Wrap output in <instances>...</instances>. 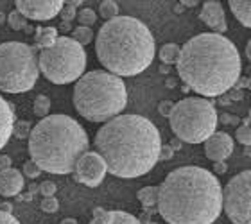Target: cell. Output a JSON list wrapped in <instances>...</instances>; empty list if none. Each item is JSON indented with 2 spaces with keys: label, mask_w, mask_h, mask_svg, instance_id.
Listing matches in <instances>:
<instances>
[{
  "label": "cell",
  "mask_w": 251,
  "mask_h": 224,
  "mask_svg": "<svg viewBox=\"0 0 251 224\" xmlns=\"http://www.w3.org/2000/svg\"><path fill=\"white\" fill-rule=\"evenodd\" d=\"M95 149L104 158L108 172L117 177H140L160 162L162 136L142 115H119L95 135Z\"/></svg>",
  "instance_id": "1"
},
{
  "label": "cell",
  "mask_w": 251,
  "mask_h": 224,
  "mask_svg": "<svg viewBox=\"0 0 251 224\" xmlns=\"http://www.w3.org/2000/svg\"><path fill=\"white\" fill-rule=\"evenodd\" d=\"M223 212V187L196 165L171 171L160 185L158 214L169 224H214Z\"/></svg>",
  "instance_id": "2"
},
{
  "label": "cell",
  "mask_w": 251,
  "mask_h": 224,
  "mask_svg": "<svg viewBox=\"0 0 251 224\" xmlns=\"http://www.w3.org/2000/svg\"><path fill=\"white\" fill-rule=\"evenodd\" d=\"M178 75L188 88L203 97H219L241 77V54L231 40L215 32L190 38L178 59Z\"/></svg>",
  "instance_id": "3"
},
{
  "label": "cell",
  "mask_w": 251,
  "mask_h": 224,
  "mask_svg": "<svg viewBox=\"0 0 251 224\" xmlns=\"http://www.w3.org/2000/svg\"><path fill=\"white\" fill-rule=\"evenodd\" d=\"M95 52L102 67L119 77H133L154 59V38L149 27L133 16L104 22L97 32Z\"/></svg>",
  "instance_id": "4"
},
{
  "label": "cell",
  "mask_w": 251,
  "mask_h": 224,
  "mask_svg": "<svg viewBox=\"0 0 251 224\" xmlns=\"http://www.w3.org/2000/svg\"><path fill=\"white\" fill-rule=\"evenodd\" d=\"M88 152V135L77 120L68 115H49L29 136L31 160L50 174H70L79 158Z\"/></svg>",
  "instance_id": "5"
},
{
  "label": "cell",
  "mask_w": 251,
  "mask_h": 224,
  "mask_svg": "<svg viewBox=\"0 0 251 224\" xmlns=\"http://www.w3.org/2000/svg\"><path fill=\"white\" fill-rule=\"evenodd\" d=\"M72 99L83 119L106 124L124 111L127 90L122 77L115 74L108 70H92L75 83Z\"/></svg>",
  "instance_id": "6"
},
{
  "label": "cell",
  "mask_w": 251,
  "mask_h": 224,
  "mask_svg": "<svg viewBox=\"0 0 251 224\" xmlns=\"http://www.w3.org/2000/svg\"><path fill=\"white\" fill-rule=\"evenodd\" d=\"M217 120L215 106L204 97H185L169 117L173 133L187 144H204L215 133Z\"/></svg>",
  "instance_id": "7"
},
{
  "label": "cell",
  "mask_w": 251,
  "mask_h": 224,
  "mask_svg": "<svg viewBox=\"0 0 251 224\" xmlns=\"http://www.w3.org/2000/svg\"><path fill=\"white\" fill-rule=\"evenodd\" d=\"M40 61L34 49L24 42L0 45V90L5 94H25L36 84Z\"/></svg>",
  "instance_id": "8"
},
{
  "label": "cell",
  "mask_w": 251,
  "mask_h": 224,
  "mask_svg": "<svg viewBox=\"0 0 251 224\" xmlns=\"http://www.w3.org/2000/svg\"><path fill=\"white\" fill-rule=\"evenodd\" d=\"M40 72L54 84H68L84 75L86 52L72 38L59 36L50 49H45L38 56Z\"/></svg>",
  "instance_id": "9"
},
{
  "label": "cell",
  "mask_w": 251,
  "mask_h": 224,
  "mask_svg": "<svg viewBox=\"0 0 251 224\" xmlns=\"http://www.w3.org/2000/svg\"><path fill=\"white\" fill-rule=\"evenodd\" d=\"M223 210L233 224H251V171L239 172L226 183Z\"/></svg>",
  "instance_id": "10"
},
{
  "label": "cell",
  "mask_w": 251,
  "mask_h": 224,
  "mask_svg": "<svg viewBox=\"0 0 251 224\" xmlns=\"http://www.w3.org/2000/svg\"><path fill=\"white\" fill-rule=\"evenodd\" d=\"M108 172L104 158L100 156L97 151H88L86 154L79 158L75 171H74V179L79 183H83L86 187H99L100 183L104 181V176Z\"/></svg>",
  "instance_id": "11"
},
{
  "label": "cell",
  "mask_w": 251,
  "mask_h": 224,
  "mask_svg": "<svg viewBox=\"0 0 251 224\" xmlns=\"http://www.w3.org/2000/svg\"><path fill=\"white\" fill-rule=\"evenodd\" d=\"M16 11H20L27 20L45 22L61 15L65 2L61 0H16Z\"/></svg>",
  "instance_id": "12"
},
{
  "label": "cell",
  "mask_w": 251,
  "mask_h": 224,
  "mask_svg": "<svg viewBox=\"0 0 251 224\" xmlns=\"http://www.w3.org/2000/svg\"><path fill=\"white\" fill-rule=\"evenodd\" d=\"M203 149L210 162H226L233 152V138L228 133L215 131L214 135L203 144Z\"/></svg>",
  "instance_id": "13"
},
{
  "label": "cell",
  "mask_w": 251,
  "mask_h": 224,
  "mask_svg": "<svg viewBox=\"0 0 251 224\" xmlns=\"http://www.w3.org/2000/svg\"><path fill=\"white\" fill-rule=\"evenodd\" d=\"M199 18L204 25H208L215 34H223L228 29V24H226V15L225 9L219 2L215 0H210V2H204L203 7H201V13H199Z\"/></svg>",
  "instance_id": "14"
},
{
  "label": "cell",
  "mask_w": 251,
  "mask_h": 224,
  "mask_svg": "<svg viewBox=\"0 0 251 224\" xmlns=\"http://www.w3.org/2000/svg\"><path fill=\"white\" fill-rule=\"evenodd\" d=\"M88 224H142V221L127 212H122V210L95 208L94 219Z\"/></svg>",
  "instance_id": "15"
},
{
  "label": "cell",
  "mask_w": 251,
  "mask_h": 224,
  "mask_svg": "<svg viewBox=\"0 0 251 224\" xmlns=\"http://www.w3.org/2000/svg\"><path fill=\"white\" fill-rule=\"evenodd\" d=\"M24 188V174L18 169H7L0 171V196L4 198H13L18 196Z\"/></svg>",
  "instance_id": "16"
},
{
  "label": "cell",
  "mask_w": 251,
  "mask_h": 224,
  "mask_svg": "<svg viewBox=\"0 0 251 224\" xmlns=\"http://www.w3.org/2000/svg\"><path fill=\"white\" fill-rule=\"evenodd\" d=\"M13 131H15V111L11 102H7L0 95V149L9 142Z\"/></svg>",
  "instance_id": "17"
},
{
  "label": "cell",
  "mask_w": 251,
  "mask_h": 224,
  "mask_svg": "<svg viewBox=\"0 0 251 224\" xmlns=\"http://www.w3.org/2000/svg\"><path fill=\"white\" fill-rule=\"evenodd\" d=\"M230 9L244 27L251 29V0H230Z\"/></svg>",
  "instance_id": "18"
},
{
  "label": "cell",
  "mask_w": 251,
  "mask_h": 224,
  "mask_svg": "<svg viewBox=\"0 0 251 224\" xmlns=\"http://www.w3.org/2000/svg\"><path fill=\"white\" fill-rule=\"evenodd\" d=\"M58 29L56 27H38L36 29V47L40 52L45 49H50L58 42Z\"/></svg>",
  "instance_id": "19"
},
{
  "label": "cell",
  "mask_w": 251,
  "mask_h": 224,
  "mask_svg": "<svg viewBox=\"0 0 251 224\" xmlns=\"http://www.w3.org/2000/svg\"><path fill=\"white\" fill-rule=\"evenodd\" d=\"M158 199H160V187L149 185V187H142L138 190V201L142 203L144 208L158 206Z\"/></svg>",
  "instance_id": "20"
},
{
  "label": "cell",
  "mask_w": 251,
  "mask_h": 224,
  "mask_svg": "<svg viewBox=\"0 0 251 224\" xmlns=\"http://www.w3.org/2000/svg\"><path fill=\"white\" fill-rule=\"evenodd\" d=\"M179 54H181V47L176 45V43H165L162 49H160V61L163 65H178Z\"/></svg>",
  "instance_id": "21"
},
{
  "label": "cell",
  "mask_w": 251,
  "mask_h": 224,
  "mask_svg": "<svg viewBox=\"0 0 251 224\" xmlns=\"http://www.w3.org/2000/svg\"><path fill=\"white\" fill-rule=\"evenodd\" d=\"M70 38H72L74 42H77L79 45L83 47V45H88V43L94 40V31H92L90 27L79 25L72 31V36H70Z\"/></svg>",
  "instance_id": "22"
},
{
  "label": "cell",
  "mask_w": 251,
  "mask_h": 224,
  "mask_svg": "<svg viewBox=\"0 0 251 224\" xmlns=\"http://www.w3.org/2000/svg\"><path fill=\"white\" fill-rule=\"evenodd\" d=\"M99 13L102 18H106V22L113 20V18L119 16V4L113 2V0H104L99 5Z\"/></svg>",
  "instance_id": "23"
},
{
  "label": "cell",
  "mask_w": 251,
  "mask_h": 224,
  "mask_svg": "<svg viewBox=\"0 0 251 224\" xmlns=\"http://www.w3.org/2000/svg\"><path fill=\"white\" fill-rule=\"evenodd\" d=\"M49 111H50V99L47 95H38L34 99V115L40 119H45L49 117Z\"/></svg>",
  "instance_id": "24"
},
{
  "label": "cell",
  "mask_w": 251,
  "mask_h": 224,
  "mask_svg": "<svg viewBox=\"0 0 251 224\" xmlns=\"http://www.w3.org/2000/svg\"><path fill=\"white\" fill-rule=\"evenodd\" d=\"M7 22H9L11 29H15V31H24V29H27V18L22 15L20 11L15 9L13 13H9Z\"/></svg>",
  "instance_id": "25"
},
{
  "label": "cell",
  "mask_w": 251,
  "mask_h": 224,
  "mask_svg": "<svg viewBox=\"0 0 251 224\" xmlns=\"http://www.w3.org/2000/svg\"><path fill=\"white\" fill-rule=\"evenodd\" d=\"M77 20L83 27H90L97 22V15H95L94 9H90V7H83V9L77 13Z\"/></svg>",
  "instance_id": "26"
},
{
  "label": "cell",
  "mask_w": 251,
  "mask_h": 224,
  "mask_svg": "<svg viewBox=\"0 0 251 224\" xmlns=\"http://www.w3.org/2000/svg\"><path fill=\"white\" fill-rule=\"evenodd\" d=\"M79 4H81V2H65V7H63V11H61L63 24H70L74 18H77L75 9H77Z\"/></svg>",
  "instance_id": "27"
},
{
  "label": "cell",
  "mask_w": 251,
  "mask_h": 224,
  "mask_svg": "<svg viewBox=\"0 0 251 224\" xmlns=\"http://www.w3.org/2000/svg\"><path fill=\"white\" fill-rule=\"evenodd\" d=\"M237 142L242 144V146H251V125L250 124H244L241 127H237Z\"/></svg>",
  "instance_id": "28"
},
{
  "label": "cell",
  "mask_w": 251,
  "mask_h": 224,
  "mask_svg": "<svg viewBox=\"0 0 251 224\" xmlns=\"http://www.w3.org/2000/svg\"><path fill=\"white\" fill-rule=\"evenodd\" d=\"M31 124L29 122H25V120H18V122H15V131H13V135L18 136V138H29L31 136Z\"/></svg>",
  "instance_id": "29"
},
{
  "label": "cell",
  "mask_w": 251,
  "mask_h": 224,
  "mask_svg": "<svg viewBox=\"0 0 251 224\" xmlns=\"http://www.w3.org/2000/svg\"><path fill=\"white\" fill-rule=\"evenodd\" d=\"M40 208H42L45 214H56L59 208V201L56 198H43Z\"/></svg>",
  "instance_id": "30"
},
{
  "label": "cell",
  "mask_w": 251,
  "mask_h": 224,
  "mask_svg": "<svg viewBox=\"0 0 251 224\" xmlns=\"http://www.w3.org/2000/svg\"><path fill=\"white\" fill-rule=\"evenodd\" d=\"M40 174H42V169L38 167V165L32 162V160H29V162L24 163V176L31 177V179H36Z\"/></svg>",
  "instance_id": "31"
},
{
  "label": "cell",
  "mask_w": 251,
  "mask_h": 224,
  "mask_svg": "<svg viewBox=\"0 0 251 224\" xmlns=\"http://www.w3.org/2000/svg\"><path fill=\"white\" fill-rule=\"evenodd\" d=\"M38 192L42 194L43 198H54V194L58 192V187H56V183L52 181H43L40 185V190Z\"/></svg>",
  "instance_id": "32"
},
{
  "label": "cell",
  "mask_w": 251,
  "mask_h": 224,
  "mask_svg": "<svg viewBox=\"0 0 251 224\" xmlns=\"http://www.w3.org/2000/svg\"><path fill=\"white\" fill-rule=\"evenodd\" d=\"M173 110H174V102H171V100H162L160 106H158V111H160V115H163V117H171Z\"/></svg>",
  "instance_id": "33"
},
{
  "label": "cell",
  "mask_w": 251,
  "mask_h": 224,
  "mask_svg": "<svg viewBox=\"0 0 251 224\" xmlns=\"http://www.w3.org/2000/svg\"><path fill=\"white\" fill-rule=\"evenodd\" d=\"M0 224H20L13 214H5V212H0Z\"/></svg>",
  "instance_id": "34"
},
{
  "label": "cell",
  "mask_w": 251,
  "mask_h": 224,
  "mask_svg": "<svg viewBox=\"0 0 251 224\" xmlns=\"http://www.w3.org/2000/svg\"><path fill=\"white\" fill-rule=\"evenodd\" d=\"M11 158L7 156V154H0V171H7V169H11Z\"/></svg>",
  "instance_id": "35"
},
{
  "label": "cell",
  "mask_w": 251,
  "mask_h": 224,
  "mask_svg": "<svg viewBox=\"0 0 251 224\" xmlns=\"http://www.w3.org/2000/svg\"><path fill=\"white\" fill-rule=\"evenodd\" d=\"M226 171H228V165H226V162H217V163H214V174L221 176V174H225Z\"/></svg>",
  "instance_id": "36"
},
{
  "label": "cell",
  "mask_w": 251,
  "mask_h": 224,
  "mask_svg": "<svg viewBox=\"0 0 251 224\" xmlns=\"http://www.w3.org/2000/svg\"><path fill=\"white\" fill-rule=\"evenodd\" d=\"M171 156H173V147H171V146H163L162 147V152H160V160H169Z\"/></svg>",
  "instance_id": "37"
},
{
  "label": "cell",
  "mask_w": 251,
  "mask_h": 224,
  "mask_svg": "<svg viewBox=\"0 0 251 224\" xmlns=\"http://www.w3.org/2000/svg\"><path fill=\"white\" fill-rule=\"evenodd\" d=\"M0 212L13 214V204H11V203H0Z\"/></svg>",
  "instance_id": "38"
},
{
  "label": "cell",
  "mask_w": 251,
  "mask_h": 224,
  "mask_svg": "<svg viewBox=\"0 0 251 224\" xmlns=\"http://www.w3.org/2000/svg\"><path fill=\"white\" fill-rule=\"evenodd\" d=\"M181 4H183L185 7H196V5H198L199 2H198V0H183Z\"/></svg>",
  "instance_id": "39"
},
{
  "label": "cell",
  "mask_w": 251,
  "mask_h": 224,
  "mask_svg": "<svg viewBox=\"0 0 251 224\" xmlns=\"http://www.w3.org/2000/svg\"><path fill=\"white\" fill-rule=\"evenodd\" d=\"M61 224H77V221L72 219V217H67V219H63Z\"/></svg>",
  "instance_id": "40"
},
{
  "label": "cell",
  "mask_w": 251,
  "mask_h": 224,
  "mask_svg": "<svg viewBox=\"0 0 251 224\" xmlns=\"http://www.w3.org/2000/svg\"><path fill=\"white\" fill-rule=\"evenodd\" d=\"M246 57L251 61V40L248 42V45H246Z\"/></svg>",
  "instance_id": "41"
},
{
  "label": "cell",
  "mask_w": 251,
  "mask_h": 224,
  "mask_svg": "<svg viewBox=\"0 0 251 224\" xmlns=\"http://www.w3.org/2000/svg\"><path fill=\"white\" fill-rule=\"evenodd\" d=\"M160 72H163V74H169V67H167V65H163V67H160Z\"/></svg>",
  "instance_id": "42"
},
{
  "label": "cell",
  "mask_w": 251,
  "mask_h": 224,
  "mask_svg": "<svg viewBox=\"0 0 251 224\" xmlns=\"http://www.w3.org/2000/svg\"><path fill=\"white\" fill-rule=\"evenodd\" d=\"M5 20H7V18H5V15H4V13H0V24H4Z\"/></svg>",
  "instance_id": "43"
},
{
  "label": "cell",
  "mask_w": 251,
  "mask_h": 224,
  "mask_svg": "<svg viewBox=\"0 0 251 224\" xmlns=\"http://www.w3.org/2000/svg\"><path fill=\"white\" fill-rule=\"evenodd\" d=\"M61 29H63V31H67V29H70V24H63Z\"/></svg>",
  "instance_id": "44"
},
{
  "label": "cell",
  "mask_w": 251,
  "mask_h": 224,
  "mask_svg": "<svg viewBox=\"0 0 251 224\" xmlns=\"http://www.w3.org/2000/svg\"><path fill=\"white\" fill-rule=\"evenodd\" d=\"M142 224H156V223H152V221L146 219V221H142Z\"/></svg>",
  "instance_id": "45"
},
{
  "label": "cell",
  "mask_w": 251,
  "mask_h": 224,
  "mask_svg": "<svg viewBox=\"0 0 251 224\" xmlns=\"http://www.w3.org/2000/svg\"><path fill=\"white\" fill-rule=\"evenodd\" d=\"M248 86H250V90H251V77L248 79Z\"/></svg>",
  "instance_id": "46"
},
{
  "label": "cell",
  "mask_w": 251,
  "mask_h": 224,
  "mask_svg": "<svg viewBox=\"0 0 251 224\" xmlns=\"http://www.w3.org/2000/svg\"><path fill=\"white\" fill-rule=\"evenodd\" d=\"M250 122H251V108H250Z\"/></svg>",
  "instance_id": "47"
}]
</instances>
